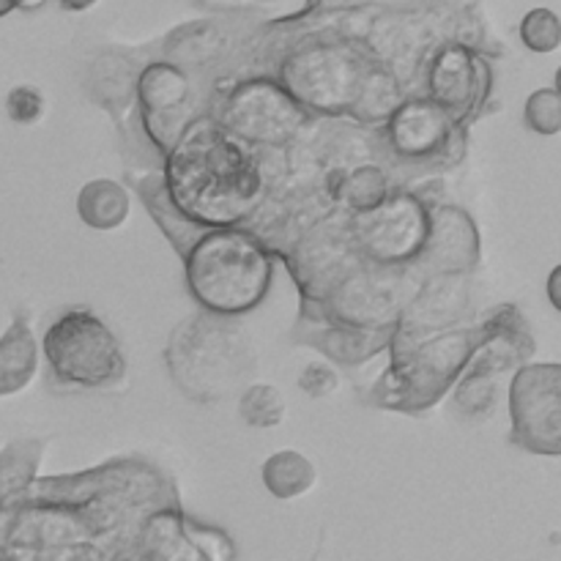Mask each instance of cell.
Masks as SVG:
<instances>
[{"label": "cell", "mask_w": 561, "mask_h": 561, "mask_svg": "<svg viewBox=\"0 0 561 561\" xmlns=\"http://www.w3.org/2000/svg\"><path fill=\"white\" fill-rule=\"evenodd\" d=\"M381 279H356L343 290V305L340 316L348 318L356 327H376V323L389 321L398 310V296L387 285H378Z\"/></svg>", "instance_id": "cell-16"}, {"label": "cell", "mask_w": 561, "mask_h": 561, "mask_svg": "<svg viewBox=\"0 0 561 561\" xmlns=\"http://www.w3.org/2000/svg\"><path fill=\"white\" fill-rule=\"evenodd\" d=\"M93 3H96V0H60V5H64L66 11H85L91 9Z\"/></svg>", "instance_id": "cell-28"}, {"label": "cell", "mask_w": 561, "mask_h": 561, "mask_svg": "<svg viewBox=\"0 0 561 561\" xmlns=\"http://www.w3.org/2000/svg\"><path fill=\"white\" fill-rule=\"evenodd\" d=\"M272 263L261 244L244 233L219 230L195 244L186 261L192 296L214 316H239L266 296Z\"/></svg>", "instance_id": "cell-3"}, {"label": "cell", "mask_w": 561, "mask_h": 561, "mask_svg": "<svg viewBox=\"0 0 561 561\" xmlns=\"http://www.w3.org/2000/svg\"><path fill=\"white\" fill-rule=\"evenodd\" d=\"M561 376L559 365L524 367L513 381V442L531 453L559 455L561 431Z\"/></svg>", "instance_id": "cell-6"}, {"label": "cell", "mask_w": 561, "mask_h": 561, "mask_svg": "<svg viewBox=\"0 0 561 561\" xmlns=\"http://www.w3.org/2000/svg\"><path fill=\"white\" fill-rule=\"evenodd\" d=\"M263 485L279 502H290V499L305 496L316 485V466L301 453L283 449L263 463Z\"/></svg>", "instance_id": "cell-17"}, {"label": "cell", "mask_w": 561, "mask_h": 561, "mask_svg": "<svg viewBox=\"0 0 561 561\" xmlns=\"http://www.w3.org/2000/svg\"><path fill=\"white\" fill-rule=\"evenodd\" d=\"M449 115L433 102L403 104L389 124V142L400 157L422 159L447 142Z\"/></svg>", "instance_id": "cell-11"}, {"label": "cell", "mask_w": 561, "mask_h": 561, "mask_svg": "<svg viewBox=\"0 0 561 561\" xmlns=\"http://www.w3.org/2000/svg\"><path fill=\"white\" fill-rule=\"evenodd\" d=\"M44 110H47V104H44V96L38 88L16 85L5 93V115H9L16 126L38 124Z\"/></svg>", "instance_id": "cell-25"}, {"label": "cell", "mask_w": 561, "mask_h": 561, "mask_svg": "<svg viewBox=\"0 0 561 561\" xmlns=\"http://www.w3.org/2000/svg\"><path fill=\"white\" fill-rule=\"evenodd\" d=\"M343 195L351 206L370 211V208H376L387 197V179L376 168L351 170L343 179Z\"/></svg>", "instance_id": "cell-22"}, {"label": "cell", "mask_w": 561, "mask_h": 561, "mask_svg": "<svg viewBox=\"0 0 561 561\" xmlns=\"http://www.w3.org/2000/svg\"><path fill=\"white\" fill-rule=\"evenodd\" d=\"M38 370V345L25 318H14L0 337V398L16 394Z\"/></svg>", "instance_id": "cell-13"}, {"label": "cell", "mask_w": 561, "mask_h": 561, "mask_svg": "<svg viewBox=\"0 0 561 561\" xmlns=\"http://www.w3.org/2000/svg\"><path fill=\"white\" fill-rule=\"evenodd\" d=\"M559 283H561V268L557 266L548 277V299H551L553 310H561V294H559Z\"/></svg>", "instance_id": "cell-27"}, {"label": "cell", "mask_w": 561, "mask_h": 561, "mask_svg": "<svg viewBox=\"0 0 561 561\" xmlns=\"http://www.w3.org/2000/svg\"><path fill=\"white\" fill-rule=\"evenodd\" d=\"M142 102V121L159 148H173L186 129L190 82L184 71L170 64H151L137 80Z\"/></svg>", "instance_id": "cell-9"}, {"label": "cell", "mask_w": 561, "mask_h": 561, "mask_svg": "<svg viewBox=\"0 0 561 561\" xmlns=\"http://www.w3.org/2000/svg\"><path fill=\"white\" fill-rule=\"evenodd\" d=\"M488 365H471L469 376L463 378V383L458 387L455 394V409L463 416H477L482 411H488L496 400V383L499 373L507 367V356H496V345H488Z\"/></svg>", "instance_id": "cell-18"}, {"label": "cell", "mask_w": 561, "mask_h": 561, "mask_svg": "<svg viewBox=\"0 0 561 561\" xmlns=\"http://www.w3.org/2000/svg\"><path fill=\"white\" fill-rule=\"evenodd\" d=\"M485 77L488 71L477 60V55H471L460 44H449L431 64V77H427L431 102L447 115L466 113L474 107L477 96L485 88Z\"/></svg>", "instance_id": "cell-10"}, {"label": "cell", "mask_w": 561, "mask_h": 561, "mask_svg": "<svg viewBox=\"0 0 561 561\" xmlns=\"http://www.w3.org/2000/svg\"><path fill=\"white\" fill-rule=\"evenodd\" d=\"M471 351V334L458 332L447 334V337L436 340L431 345H422L416 354H411L409 367H405V378L414 383L416 392L427 400H436L444 392L449 378L458 373V367L463 365L466 356Z\"/></svg>", "instance_id": "cell-12"}, {"label": "cell", "mask_w": 561, "mask_h": 561, "mask_svg": "<svg viewBox=\"0 0 561 561\" xmlns=\"http://www.w3.org/2000/svg\"><path fill=\"white\" fill-rule=\"evenodd\" d=\"M296 383H299V389L307 398L321 400L337 392L340 376L332 365H327V362H310V365L299 373V381Z\"/></svg>", "instance_id": "cell-26"}, {"label": "cell", "mask_w": 561, "mask_h": 561, "mask_svg": "<svg viewBox=\"0 0 561 561\" xmlns=\"http://www.w3.org/2000/svg\"><path fill=\"white\" fill-rule=\"evenodd\" d=\"M425 247L427 252L436 255L433 263L438 268H444V272H458V268L469 266L471 252L477 255V230L471 228L466 214L447 208V211H442L431 222Z\"/></svg>", "instance_id": "cell-14"}, {"label": "cell", "mask_w": 561, "mask_h": 561, "mask_svg": "<svg viewBox=\"0 0 561 561\" xmlns=\"http://www.w3.org/2000/svg\"><path fill=\"white\" fill-rule=\"evenodd\" d=\"M431 219L425 208L409 195L383 197L376 208L356 219V239L365 255L378 263H400L425 247Z\"/></svg>", "instance_id": "cell-7"}, {"label": "cell", "mask_w": 561, "mask_h": 561, "mask_svg": "<svg viewBox=\"0 0 561 561\" xmlns=\"http://www.w3.org/2000/svg\"><path fill=\"white\" fill-rule=\"evenodd\" d=\"M168 186L184 217L206 225H233L250 217L261 195L255 159L211 121L186 126L170 148Z\"/></svg>", "instance_id": "cell-1"}, {"label": "cell", "mask_w": 561, "mask_h": 561, "mask_svg": "<svg viewBox=\"0 0 561 561\" xmlns=\"http://www.w3.org/2000/svg\"><path fill=\"white\" fill-rule=\"evenodd\" d=\"M526 124L537 135H557L561 129V99L557 88L531 93L526 102Z\"/></svg>", "instance_id": "cell-24"}, {"label": "cell", "mask_w": 561, "mask_h": 561, "mask_svg": "<svg viewBox=\"0 0 561 561\" xmlns=\"http://www.w3.org/2000/svg\"><path fill=\"white\" fill-rule=\"evenodd\" d=\"M170 376L186 398L219 403L247 387L257 365L255 348L239 327L214 316H195L170 334Z\"/></svg>", "instance_id": "cell-2"}, {"label": "cell", "mask_w": 561, "mask_h": 561, "mask_svg": "<svg viewBox=\"0 0 561 561\" xmlns=\"http://www.w3.org/2000/svg\"><path fill=\"white\" fill-rule=\"evenodd\" d=\"M222 47V33L211 25V22H197L192 27H181L175 38L170 42V53L175 60H190V64H201V60L211 58L217 49Z\"/></svg>", "instance_id": "cell-21"}, {"label": "cell", "mask_w": 561, "mask_h": 561, "mask_svg": "<svg viewBox=\"0 0 561 561\" xmlns=\"http://www.w3.org/2000/svg\"><path fill=\"white\" fill-rule=\"evenodd\" d=\"M290 96L316 110H343L362 102L370 82L359 55L343 44H316L296 53L283 66Z\"/></svg>", "instance_id": "cell-5"}, {"label": "cell", "mask_w": 561, "mask_h": 561, "mask_svg": "<svg viewBox=\"0 0 561 561\" xmlns=\"http://www.w3.org/2000/svg\"><path fill=\"white\" fill-rule=\"evenodd\" d=\"M288 403L272 383H247L239 398V416L255 431H274L285 422Z\"/></svg>", "instance_id": "cell-19"}, {"label": "cell", "mask_w": 561, "mask_h": 561, "mask_svg": "<svg viewBox=\"0 0 561 561\" xmlns=\"http://www.w3.org/2000/svg\"><path fill=\"white\" fill-rule=\"evenodd\" d=\"M91 88L96 93L99 102L107 110H126L129 104L131 91H135V77H131L129 64L121 58H102L93 66L91 75Z\"/></svg>", "instance_id": "cell-20"}, {"label": "cell", "mask_w": 561, "mask_h": 561, "mask_svg": "<svg viewBox=\"0 0 561 561\" xmlns=\"http://www.w3.org/2000/svg\"><path fill=\"white\" fill-rule=\"evenodd\" d=\"M31 3H38V0H0V14H5V11L14 9V5H31Z\"/></svg>", "instance_id": "cell-29"}, {"label": "cell", "mask_w": 561, "mask_h": 561, "mask_svg": "<svg viewBox=\"0 0 561 561\" xmlns=\"http://www.w3.org/2000/svg\"><path fill=\"white\" fill-rule=\"evenodd\" d=\"M301 124H305L301 104L288 91L266 80L241 85L225 110V126H228L225 131L250 142L274 146L294 137Z\"/></svg>", "instance_id": "cell-8"}, {"label": "cell", "mask_w": 561, "mask_h": 561, "mask_svg": "<svg viewBox=\"0 0 561 561\" xmlns=\"http://www.w3.org/2000/svg\"><path fill=\"white\" fill-rule=\"evenodd\" d=\"M44 356L64 387L107 389L124 378L126 359L107 323L88 310H66L44 334Z\"/></svg>", "instance_id": "cell-4"}, {"label": "cell", "mask_w": 561, "mask_h": 561, "mask_svg": "<svg viewBox=\"0 0 561 561\" xmlns=\"http://www.w3.org/2000/svg\"><path fill=\"white\" fill-rule=\"evenodd\" d=\"M520 38L531 53H553L561 44V22L551 9H531L520 20Z\"/></svg>", "instance_id": "cell-23"}, {"label": "cell", "mask_w": 561, "mask_h": 561, "mask_svg": "<svg viewBox=\"0 0 561 561\" xmlns=\"http://www.w3.org/2000/svg\"><path fill=\"white\" fill-rule=\"evenodd\" d=\"M233 3H239V0H233Z\"/></svg>", "instance_id": "cell-30"}, {"label": "cell", "mask_w": 561, "mask_h": 561, "mask_svg": "<svg viewBox=\"0 0 561 561\" xmlns=\"http://www.w3.org/2000/svg\"><path fill=\"white\" fill-rule=\"evenodd\" d=\"M82 222L96 230H113L129 217V192L110 179H93L77 195Z\"/></svg>", "instance_id": "cell-15"}]
</instances>
